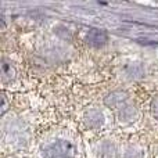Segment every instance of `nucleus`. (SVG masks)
<instances>
[{"label": "nucleus", "instance_id": "f257e3e1", "mask_svg": "<svg viewBox=\"0 0 158 158\" xmlns=\"http://www.w3.org/2000/svg\"><path fill=\"white\" fill-rule=\"evenodd\" d=\"M39 158H79L78 144L72 137L56 135L40 144Z\"/></svg>", "mask_w": 158, "mask_h": 158}, {"label": "nucleus", "instance_id": "f03ea898", "mask_svg": "<svg viewBox=\"0 0 158 158\" xmlns=\"http://www.w3.org/2000/svg\"><path fill=\"white\" fill-rule=\"evenodd\" d=\"M107 104L111 107L112 110L117 114V118L121 123L123 125H129V123H133L137 119V111L135 107H132L128 103L125 96L119 94V93H115V94L110 96L107 98Z\"/></svg>", "mask_w": 158, "mask_h": 158}, {"label": "nucleus", "instance_id": "7ed1b4c3", "mask_svg": "<svg viewBox=\"0 0 158 158\" xmlns=\"http://www.w3.org/2000/svg\"><path fill=\"white\" fill-rule=\"evenodd\" d=\"M4 144L8 146L10 148H22L27 146L28 139H29V133H28L27 128L22 126L21 123H10L7 128L4 129Z\"/></svg>", "mask_w": 158, "mask_h": 158}, {"label": "nucleus", "instance_id": "20e7f679", "mask_svg": "<svg viewBox=\"0 0 158 158\" xmlns=\"http://www.w3.org/2000/svg\"><path fill=\"white\" fill-rule=\"evenodd\" d=\"M94 157L96 158H118L119 157L118 146L112 140H101L94 147Z\"/></svg>", "mask_w": 158, "mask_h": 158}, {"label": "nucleus", "instance_id": "39448f33", "mask_svg": "<svg viewBox=\"0 0 158 158\" xmlns=\"http://www.w3.org/2000/svg\"><path fill=\"white\" fill-rule=\"evenodd\" d=\"M83 122L89 129L98 131V129H101L104 126V123H106V117H104V114L100 110L93 108V110L86 111V114H85V117H83Z\"/></svg>", "mask_w": 158, "mask_h": 158}, {"label": "nucleus", "instance_id": "423d86ee", "mask_svg": "<svg viewBox=\"0 0 158 158\" xmlns=\"http://www.w3.org/2000/svg\"><path fill=\"white\" fill-rule=\"evenodd\" d=\"M86 40L90 46H101L107 40V35L100 29H90L86 35Z\"/></svg>", "mask_w": 158, "mask_h": 158}, {"label": "nucleus", "instance_id": "0eeeda50", "mask_svg": "<svg viewBox=\"0 0 158 158\" xmlns=\"http://www.w3.org/2000/svg\"><path fill=\"white\" fill-rule=\"evenodd\" d=\"M121 158H146L144 150L139 146H128L121 153Z\"/></svg>", "mask_w": 158, "mask_h": 158}, {"label": "nucleus", "instance_id": "6e6552de", "mask_svg": "<svg viewBox=\"0 0 158 158\" xmlns=\"http://www.w3.org/2000/svg\"><path fill=\"white\" fill-rule=\"evenodd\" d=\"M150 111H151V115H153L156 119H158V96L157 97H154L153 101H151Z\"/></svg>", "mask_w": 158, "mask_h": 158}, {"label": "nucleus", "instance_id": "1a4fd4ad", "mask_svg": "<svg viewBox=\"0 0 158 158\" xmlns=\"http://www.w3.org/2000/svg\"><path fill=\"white\" fill-rule=\"evenodd\" d=\"M156 158H158V148H157V151H156Z\"/></svg>", "mask_w": 158, "mask_h": 158}]
</instances>
